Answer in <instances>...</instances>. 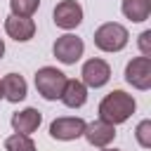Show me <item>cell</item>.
Listing matches in <instances>:
<instances>
[{
    "mask_svg": "<svg viewBox=\"0 0 151 151\" xmlns=\"http://www.w3.org/2000/svg\"><path fill=\"white\" fill-rule=\"evenodd\" d=\"M134 109H137V101L132 94H127L125 90H113L99 101L97 111H99L101 120H106L111 125H120L134 113Z\"/></svg>",
    "mask_w": 151,
    "mask_h": 151,
    "instance_id": "obj_1",
    "label": "cell"
},
{
    "mask_svg": "<svg viewBox=\"0 0 151 151\" xmlns=\"http://www.w3.org/2000/svg\"><path fill=\"white\" fill-rule=\"evenodd\" d=\"M94 47L97 50H101V52H120L125 45H127V40H130V33H127V28L123 26V24H118V21H106V24H101L97 31H94Z\"/></svg>",
    "mask_w": 151,
    "mask_h": 151,
    "instance_id": "obj_2",
    "label": "cell"
},
{
    "mask_svg": "<svg viewBox=\"0 0 151 151\" xmlns=\"http://www.w3.org/2000/svg\"><path fill=\"white\" fill-rule=\"evenodd\" d=\"M64 85H66V73L59 71L57 66H42L35 71V90L47 101H57L64 92Z\"/></svg>",
    "mask_w": 151,
    "mask_h": 151,
    "instance_id": "obj_3",
    "label": "cell"
},
{
    "mask_svg": "<svg viewBox=\"0 0 151 151\" xmlns=\"http://www.w3.org/2000/svg\"><path fill=\"white\" fill-rule=\"evenodd\" d=\"M52 52H54L57 61L71 66V64H76V61L83 57L85 42H83V38H78V35H73V33H64V35H59V38L54 40Z\"/></svg>",
    "mask_w": 151,
    "mask_h": 151,
    "instance_id": "obj_4",
    "label": "cell"
},
{
    "mask_svg": "<svg viewBox=\"0 0 151 151\" xmlns=\"http://www.w3.org/2000/svg\"><path fill=\"white\" fill-rule=\"evenodd\" d=\"M85 120L78 118V116H61V118H54L50 123V137L57 139V142H73L78 137H83L85 132Z\"/></svg>",
    "mask_w": 151,
    "mask_h": 151,
    "instance_id": "obj_5",
    "label": "cell"
},
{
    "mask_svg": "<svg viewBox=\"0 0 151 151\" xmlns=\"http://www.w3.org/2000/svg\"><path fill=\"white\" fill-rule=\"evenodd\" d=\"M125 80L134 90L146 92L151 87V57H134L125 66Z\"/></svg>",
    "mask_w": 151,
    "mask_h": 151,
    "instance_id": "obj_6",
    "label": "cell"
},
{
    "mask_svg": "<svg viewBox=\"0 0 151 151\" xmlns=\"http://www.w3.org/2000/svg\"><path fill=\"white\" fill-rule=\"evenodd\" d=\"M52 19H54V26L57 28L73 31L83 21V7L76 0H61V2H57L54 12H52Z\"/></svg>",
    "mask_w": 151,
    "mask_h": 151,
    "instance_id": "obj_7",
    "label": "cell"
},
{
    "mask_svg": "<svg viewBox=\"0 0 151 151\" xmlns=\"http://www.w3.org/2000/svg\"><path fill=\"white\" fill-rule=\"evenodd\" d=\"M80 76H83L85 87L97 90V87H104V85L111 80V66H109V61L94 57V59H87V61L83 64Z\"/></svg>",
    "mask_w": 151,
    "mask_h": 151,
    "instance_id": "obj_8",
    "label": "cell"
},
{
    "mask_svg": "<svg viewBox=\"0 0 151 151\" xmlns=\"http://www.w3.org/2000/svg\"><path fill=\"white\" fill-rule=\"evenodd\" d=\"M83 137L87 139L90 146L104 149V146H109V144L116 139V125H111V123H106V120H101V118H99V120H92V123L85 125Z\"/></svg>",
    "mask_w": 151,
    "mask_h": 151,
    "instance_id": "obj_9",
    "label": "cell"
},
{
    "mask_svg": "<svg viewBox=\"0 0 151 151\" xmlns=\"http://www.w3.org/2000/svg\"><path fill=\"white\" fill-rule=\"evenodd\" d=\"M5 33L17 42H28L35 35V21L31 17H14L9 14L5 19Z\"/></svg>",
    "mask_w": 151,
    "mask_h": 151,
    "instance_id": "obj_10",
    "label": "cell"
},
{
    "mask_svg": "<svg viewBox=\"0 0 151 151\" xmlns=\"http://www.w3.org/2000/svg\"><path fill=\"white\" fill-rule=\"evenodd\" d=\"M9 123H12L14 132L31 134V132H35V130L40 127V123H42V113H40L38 109H33V106H26V109L12 113V120H9Z\"/></svg>",
    "mask_w": 151,
    "mask_h": 151,
    "instance_id": "obj_11",
    "label": "cell"
},
{
    "mask_svg": "<svg viewBox=\"0 0 151 151\" xmlns=\"http://www.w3.org/2000/svg\"><path fill=\"white\" fill-rule=\"evenodd\" d=\"M59 99L68 109L85 106V101H87V87H85V83L83 80H76V78H66V85H64V92H61Z\"/></svg>",
    "mask_w": 151,
    "mask_h": 151,
    "instance_id": "obj_12",
    "label": "cell"
},
{
    "mask_svg": "<svg viewBox=\"0 0 151 151\" xmlns=\"http://www.w3.org/2000/svg\"><path fill=\"white\" fill-rule=\"evenodd\" d=\"M26 94H28V85H26V80L19 73H7L2 78V97L7 101L19 104V101L26 99Z\"/></svg>",
    "mask_w": 151,
    "mask_h": 151,
    "instance_id": "obj_13",
    "label": "cell"
},
{
    "mask_svg": "<svg viewBox=\"0 0 151 151\" xmlns=\"http://www.w3.org/2000/svg\"><path fill=\"white\" fill-rule=\"evenodd\" d=\"M120 12L125 14V19H130L134 24H142L151 14V0H123Z\"/></svg>",
    "mask_w": 151,
    "mask_h": 151,
    "instance_id": "obj_14",
    "label": "cell"
},
{
    "mask_svg": "<svg viewBox=\"0 0 151 151\" xmlns=\"http://www.w3.org/2000/svg\"><path fill=\"white\" fill-rule=\"evenodd\" d=\"M5 151H35V142L31 139V134L14 132L5 139Z\"/></svg>",
    "mask_w": 151,
    "mask_h": 151,
    "instance_id": "obj_15",
    "label": "cell"
},
{
    "mask_svg": "<svg viewBox=\"0 0 151 151\" xmlns=\"http://www.w3.org/2000/svg\"><path fill=\"white\" fill-rule=\"evenodd\" d=\"M40 7V0H9V9L14 17H33Z\"/></svg>",
    "mask_w": 151,
    "mask_h": 151,
    "instance_id": "obj_16",
    "label": "cell"
},
{
    "mask_svg": "<svg viewBox=\"0 0 151 151\" xmlns=\"http://www.w3.org/2000/svg\"><path fill=\"white\" fill-rule=\"evenodd\" d=\"M134 137H137V144L142 149H149L151 146V120H142L134 130Z\"/></svg>",
    "mask_w": 151,
    "mask_h": 151,
    "instance_id": "obj_17",
    "label": "cell"
},
{
    "mask_svg": "<svg viewBox=\"0 0 151 151\" xmlns=\"http://www.w3.org/2000/svg\"><path fill=\"white\" fill-rule=\"evenodd\" d=\"M139 50H142V57H151V31L139 33Z\"/></svg>",
    "mask_w": 151,
    "mask_h": 151,
    "instance_id": "obj_18",
    "label": "cell"
},
{
    "mask_svg": "<svg viewBox=\"0 0 151 151\" xmlns=\"http://www.w3.org/2000/svg\"><path fill=\"white\" fill-rule=\"evenodd\" d=\"M2 54H5V42H2V38H0V59H2Z\"/></svg>",
    "mask_w": 151,
    "mask_h": 151,
    "instance_id": "obj_19",
    "label": "cell"
},
{
    "mask_svg": "<svg viewBox=\"0 0 151 151\" xmlns=\"http://www.w3.org/2000/svg\"><path fill=\"white\" fill-rule=\"evenodd\" d=\"M0 99H5V97H2V80H0Z\"/></svg>",
    "mask_w": 151,
    "mask_h": 151,
    "instance_id": "obj_20",
    "label": "cell"
},
{
    "mask_svg": "<svg viewBox=\"0 0 151 151\" xmlns=\"http://www.w3.org/2000/svg\"><path fill=\"white\" fill-rule=\"evenodd\" d=\"M101 151H118V149H109V146H104V149H101Z\"/></svg>",
    "mask_w": 151,
    "mask_h": 151,
    "instance_id": "obj_21",
    "label": "cell"
}]
</instances>
